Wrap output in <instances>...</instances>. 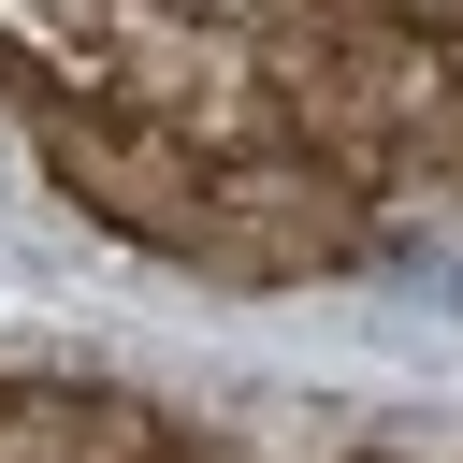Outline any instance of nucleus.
I'll return each mask as SVG.
<instances>
[{"mask_svg": "<svg viewBox=\"0 0 463 463\" xmlns=\"http://www.w3.org/2000/svg\"><path fill=\"white\" fill-rule=\"evenodd\" d=\"M14 130H29V174L87 217V232H116L130 260H203V203H217V159L203 145H174L159 116H116V101H14Z\"/></svg>", "mask_w": 463, "mask_h": 463, "instance_id": "1", "label": "nucleus"}, {"mask_svg": "<svg viewBox=\"0 0 463 463\" xmlns=\"http://www.w3.org/2000/svg\"><path fill=\"white\" fill-rule=\"evenodd\" d=\"M376 188L333 174L318 145H260V159H217V203H203V289H333L376 260Z\"/></svg>", "mask_w": 463, "mask_h": 463, "instance_id": "2", "label": "nucleus"}, {"mask_svg": "<svg viewBox=\"0 0 463 463\" xmlns=\"http://www.w3.org/2000/svg\"><path fill=\"white\" fill-rule=\"evenodd\" d=\"M29 188V130H14V101H0V203Z\"/></svg>", "mask_w": 463, "mask_h": 463, "instance_id": "3", "label": "nucleus"}]
</instances>
